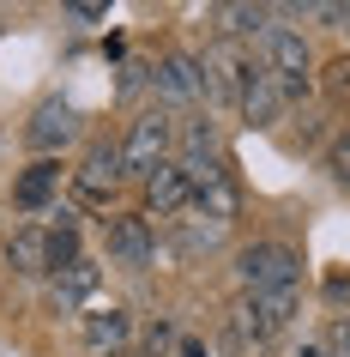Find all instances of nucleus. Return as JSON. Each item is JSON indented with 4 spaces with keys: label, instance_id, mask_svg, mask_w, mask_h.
Instances as JSON below:
<instances>
[{
    "label": "nucleus",
    "instance_id": "obj_1",
    "mask_svg": "<svg viewBox=\"0 0 350 357\" xmlns=\"http://www.w3.org/2000/svg\"><path fill=\"white\" fill-rule=\"evenodd\" d=\"M79 261V225L73 212H61V225H19L6 236V266L19 273V279H55L61 266Z\"/></svg>",
    "mask_w": 350,
    "mask_h": 357
},
{
    "label": "nucleus",
    "instance_id": "obj_2",
    "mask_svg": "<svg viewBox=\"0 0 350 357\" xmlns=\"http://www.w3.org/2000/svg\"><path fill=\"white\" fill-rule=\"evenodd\" d=\"M296 273H302V255L290 243H272V236L266 243H248L236 255V279H241L248 297H260V291H290Z\"/></svg>",
    "mask_w": 350,
    "mask_h": 357
},
{
    "label": "nucleus",
    "instance_id": "obj_3",
    "mask_svg": "<svg viewBox=\"0 0 350 357\" xmlns=\"http://www.w3.org/2000/svg\"><path fill=\"white\" fill-rule=\"evenodd\" d=\"M169 151H175V121H169V109H145L127 128L121 164H127V176H151L157 164H169Z\"/></svg>",
    "mask_w": 350,
    "mask_h": 357
},
{
    "label": "nucleus",
    "instance_id": "obj_4",
    "mask_svg": "<svg viewBox=\"0 0 350 357\" xmlns=\"http://www.w3.org/2000/svg\"><path fill=\"white\" fill-rule=\"evenodd\" d=\"M241 85H248V55L236 43H212L200 55V91L218 109H241Z\"/></svg>",
    "mask_w": 350,
    "mask_h": 357
},
{
    "label": "nucleus",
    "instance_id": "obj_5",
    "mask_svg": "<svg viewBox=\"0 0 350 357\" xmlns=\"http://www.w3.org/2000/svg\"><path fill=\"white\" fill-rule=\"evenodd\" d=\"M121 176H127V164H121V146L97 139V146L85 151V158H79L73 188H79V200H91V206H109V194L121 188Z\"/></svg>",
    "mask_w": 350,
    "mask_h": 357
},
{
    "label": "nucleus",
    "instance_id": "obj_6",
    "mask_svg": "<svg viewBox=\"0 0 350 357\" xmlns=\"http://www.w3.org/2000/svg\"><path fill=\"white\" fill-rule=\"evenodd\" d=\"M260 49H266V67L284 79V91H290V97L308 91V43H302V31L272 24V31H260Z\"/></svg>",
    "mask_w": 350,
    "mask_h": 357
},
{
    "label": "nucleus",
    "instance_id": "obj_7",
    "mask_svg": "<svg viewBox=\"0 0 350 357\" xmlns=\"http://www.w3.org/2000/svg\"><path fill=\"white\" fill-rule=\"evenodd\" d=\"M296 97L284 91V79L272 73V67H254V61H248V85H241V121H248V128H272L278 115L290 109Z\"/></svg>",
    "mask_w": 350,
    "mask_h": 357
},
{
    "label": "nucleus",
    "instance_id": "obj_8",
    "mask_svg": "<svg viewBox=\"0 0 350 357\" xmlns=\"http://www.w3.org/2000/svg\"><path fill=\"white\" fill-rule=\"evenodd\" d=\"M103 236H109V261L115 266H151V255H157V236H151V218H139V212H121V218H109L103 225Z\"/></svg>",
    "mask_w": 350,
    "mask_h": 357
},
{
    "label": "nucleus",
    "instance_id": "obj_9",
    "mask_svg": "<svg viewBox=\"0 0 350 357\" xmlns=\"http://www.w3.org/2000/svg\"><path fill=\"white\" fill-rule=\"evenodd\" d=\"M145 206L157 212V218H175V212L193 206V182H187V169L169 158V164H157L145 176Z\"/></svg>",
    "mask_w": 350,
    "mask_h": 357
},
{
    "label": "nucleus",
    "instance_id": "obj_10",
    "mask_svg": "<svg viewBox=\"0 0 350 357\" xmlns=\"http://www.w3.org/2000/svg\"><path fill=\"white\" fill-rule=\"evenodd\" d=\"M73 133H79V109H73V103H61V97H49V103H37L24 139H31L37 151H55V146H67Z\"/></svg>",
    "mask_w": 350,
    "mask_h": 357
},
{
    "label": "nucleus",
    "instance_id": "obj_11",
    "mask_svg": "<svg viewBox=\"0 0 350 357\" xmlns=\"http://www.w3.org/2000/svg\"><path fill=\"white\" fill-rule=\"evenodd\" d=\"M151 85H157L164 103H193L200 97V61L193 55H164L151 67Z\"/></svg>",
    "mask_w": 350,
    "mask_h": 357
},
{
    "label": "nucleus",
    "instance_id": "obj_12",
    "mask_svg": "<svg viewBox=\"0 0 350 357\" xmlns=\"http://www.w3.org/2000/svg\"><path fill=\"white\" fill-rule=\"evenodd\" d=\"M61 194V164L55 158H37V164L19 176V188H13V200H19V212H42L49 200Z\"/></svg>",
    "mask_w": 350,
    "mask_h": 357
},
{
    "label": "nucleus",
    "instance_id": "obj_13",
    "mask_svg": "<svg viewBox=\"0 0 350 357\" xmlns=\"http://www.w3.org/2000/svg\"><path fill=\"white\" fill-rule=\"evenodd\" d=\"M127 333H133L127 309H97V315H85V345H91L97 357H115L127 345Z\"/></svg>",
    "mask_w": 350,
    "mask_h": 357
},
{
    "label": "nucleus",
    "instance_id": "obj_14",
    "mask_svg": "<svg viewBox=\"0 0 350 357\" xmlns=\"http://www.w3.org/2000/svg\"><path fill=\"white\" fill-rule=\"evenodd\" d=\"M49 291H55V303L61 309H79V303L97 291V266L91 261H73V266H61L55 279H49Z\"/></svg>",
    "mask_w": 350,
    "mask_h": 357
},
{
    "label": "nucleus",
    "instance_id": "obj_15",
    "mask_svg": "<svg viewBox=\"0 0 350 357\" xmlns=\"http://www.w3.org/2000/svg\"><path fill=\"white\" fill-rule=\"evenodd\" d=\"M218 24H223V43L254 37L260 24H266V6H218Z\"/></svg>",
    "mask_w": 350,
    "mask_h": 357
},
{
    "label": "nucleus",
    "instance_id": "obj_16",
    "mask_svg": "<svg viewBox=\"0 0 350 357\" xmlns=\"http://www.w3.org/2000/svg\"><path fill=\"white\" fill-rule=\"evenodd\" d=\"M320 91H326V103L350 109V55H332V61H326V73H320Z\"/></svg>",
    "mask_w": 350,
    "mask_h": 357
},
{
    "label": "nucleus",
    "instance_id": "obj_17",
    "mask_svg": "<svg viewBox=\"0 0 350 357\" xmlns=\"http://www.w3.org/2000/svg\"><path fill=\"white\" fill-rule=\"evenodd\" d=\"M326 169H332V182H344V188H350V128L326 146Z\"/></svg>",
    "mask_w": 350,
    "mask_h": 357
},
{
    "label": "nucleus",
    "instance_id": "obj_18",
    "mask_svg": "<svg viewBox=\"0 0 350 357\" xmlns=\"http://www.w3.org/2000/svg\"><path fill=\"white\" fill-rule=\"evenodd\" d=\"M320 345H326L332 357H350V315H338V321H332V327H326V339H320Z\"/></svg>",
    "mask_w": 350,
    "mask_h": 357
},
{
    "label": "nucleus",
    "instance_id": "obj_19",
    "mask_svg": "<svg viewBox=\"0 0 350 357\" xmlns=\"http://www.w3.org/2000/svg\"><path fill=\"white\" fill-rule=\"evenodd\" d=\"M320 291H326V303H350V273H326Z\"/></svg>",
    "mask_w": 350,
    "mask_h": 357
},
{
    "label": "nucleus",
    "instance_id": "obj_20",
    "mask_svg": "<svg viewBox=\"0 0 350 357\" xmlns=\"http://www.w3.org/2000/svg\"><path fill=\"white\" fill-rule=\"evenodd\" d=\"M164 345H169V327L157 321V327H151V339H145V351H151V357H164Z\"/></svg>",
    "mask_w": 350,
    "mask_h": 357
},
{
    "label": "nucleus",
    "instance_id": "obj_21",
    "mask_svg": "<svg viewBox=\"0 0 350 357\" xmlns=\"http://www.w3.org/2000/svg\"><path fill=\"white\" fill-rule=\"evenodd\" d=\"M67 13H73V19H85V24H91V19H103V6H91V0H73Z\"/></svg>",
    "mask_w": 350,
    "mask_h": 357
},
{
    "label": "nucleus",
    "instance_id": "obj_22",
    "mask_svg": "<svg viewBox=\"0 0 350 357\" xmlns=\"http://www.w3.org/2000/svg\"><path fill=\"white\" fill-rule=\"evenodd\" d=\"M182 357H205V345L200 339H182Z\"/></svg>",
    "mask_w": 350,
    "mask_h": 357
},
{
    "label": "nucleus",
    "instance_id": "obj_23",
    "mask_svg": "<svg viewBox=\"0 0 350 357\" xmlns=\"http://www.w3.org/2000/svg\"><path fill=\"white\" fill-rule=\"evenodd\" d=\"M296 357H332V351H326V345H302Z\"/></svg>",
    "mask_w": 350,
    "mask_h": 357
},
{
    "label": "nucleus",
    "instance_id": "obj_24",
    "mask_svg": "<svg viewBox=\"0 0 350 357\" xmlns=\"http://www.w3.org/2000/svg\"><path fill=\"white\" fill-rule=\"evenodd\" d=\"M338 24H344V31H350V6H338Z\"/></svg>",
    "mask_w": 350,
    "mask_h": 357
}]
</instances>
